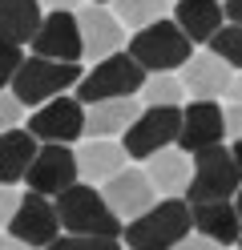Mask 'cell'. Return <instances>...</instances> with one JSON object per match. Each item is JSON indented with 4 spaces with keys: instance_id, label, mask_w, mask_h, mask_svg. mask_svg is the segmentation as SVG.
Listing matches in <instances>:
<instances>
[{
    "instance_id": "cell-1",
    "label": "cell",
    "mask_w": 242,
    "mask_h": 250,
    "mask_svg": "<svg viewBox=\"0 0 242 250\" xmlns=\"http://www.w3.org/2000/svg\"><path fill=\"white\" fill-rule=\"evenodd\" d=\"M186 234H194V206L186 198H157L154 210L125 222L121 238L129 250H174Z\"/></svg>"
},
{
    "instance_id": "cell-2",
    "label": "cell",
    "mask_w": 242,
    "mask_h": 250,
    "mask_svg": "<svg viewBox=\"0 0 242 250\" xmlns=\"http://www.w3.org/2000/svg\"><path fill=\"white\" fill-rule=\"evenodd\" d=\"M57 202V218H61V230L65 234H93V238H121L125 222L109 210V202L101 194V186H89V182H77L69 186Z\"/></svg>"
},
{
    "instance_id": "cell-3",
    "label": "cell",
    "mask_w": 242,
    "mask_h": 250,
    "mask_svg": "<svg viewBox=\"0 0 242 250\" xmlns=\"http://www.w3.org/2000/svg\"><path fill=\"white\" fill-rule=\"evenodd\" d=\"M125 53L145 73H182V65L194 57V41L177 28L174 17H166V21H157L150 28H141V33H129Z\"/></svg>"
},
{
    "instance_id": "cell-4",
    "label": "cell",
    "mask_w": 242,
    "mask_h": 250,
    "mask_svg": "<svg viewBox=\"0 0 242 250\" xmlns=\"http://www.w3.org/2000/svg\"><path fill=\"white\" fill-rule=\"evenodd\" d=\"M194 158V178H190V190L186 202L190 206H206V202H230L242 190V169L234 162V149L226 146H210L190 153Z\"/></svg>"
},
{
    "instance_id": "cell-5",
    "label": "cell",
    "mask_w": 242,
    "mask_h": 250,
    "mask_svg": "<svg viewBox=\"0 0 242 250\" xmlns=\"http://www.w3.org/2000/svg\"><path fill=\"white\" fill-rule=\"evenodd\" d=\"M145 77H150V73H145L129 53H113V57H105V61H97V65L81 77L77 97L85 101V105L121 101V97H141Z\"/></svg>"
},
{
    "instance_id": "cell-6",
    "label": "cell",
    "mask_w": 242,
    "mask_h": 250,
    "mask_svg": "<svg viewBox=\"0 0 242 250\" xmlns=\"http://www.w3.org/2000/svg\"><path fill=\"white\" fill-rule=\"evenodd\" d=\"M81 65H65V61H48V57H24L21 73L12 77V93L21 97L24 109H41L44 101L61 97L65 89L81 85Z\"/></svg>"
},
{
    "instance_id": "cell-7",
    "label": "cell",
    "mask_w": 242,
    "mask_h": 250,
    "mask_svg": "<svg viewBox=\"0 0 242 250\" xmlns=\"http://www.w3.org/2000/svg\"><path fill=\"white\" fill-rule=\"evenodd\" d=\"M177 133H182V105H145L141 117L125 129L121 146L129 153V162H150L154 153L170 149L177 142Z\"/></svg>"
},
{
    "instance_id": "cell-8",
    "label": "cell",
    "mask_w": 242,
    "mask_h": 250,
    "mask_svg": "<svg viewBox=\"0 0 242 250\" xmlns=\"http://www.w3.org/2000/svg\"><path fill=\"white\" fill-rule=\"evenodd\" d=\"M85 113H89V105L81 97L61 93V97L44 101L41 109H32L24 129L37 137L41 146H73V142L85 137Z\"/></svg>"
},
{
    "instance_id": "cell-9",
    "label": "cell",
    "mask_w": 242,
    "mask_h": 250,
    "mask_svg": "<svg viewBox=\"0 0 242 250\" xmlns=\"http://www.w3.org/2000/svg\"><path fill=\"white\" fill-rule=\"evenodd\" d=\"M8 234L16 242H24L32 250H44L61 238V218H57V202L44 198V194H32L24 190L21 206H16L12 222H8Z\"/></svg>"
},
{
    "instance_id": "cell-10",
    "label": "cell",
    "mask_w": 242,
    "mask_h": 250,
    "mask_svg": "<svg viewBox=\"0 0 242 250\" xmlns=\"http://www.w3.org/2000/svg\"><path fill=\"white\" fill-rule=\"evenodd\" d=\"M77 182H81V174H77V149L73 146H41L37 162L28 166V178H24L28 190L44 194V198H61Z\"/></svg>"
},
{
    "instance_id": "cell-11",
    "label": "cell",
    "mask_w": 242,
    "mask_h": 250,
    "mask_svg": "<svg viewBox=\"0 0 242 250\" xmlns=\"http://www.w3.org/2000/svg\"><path fill=\"white\" fill-rule=\"evenodd\" d=\"M28 49H32V57L81 65V61H85V41H81L77 12H44V24H41V33L32 37Z\"/></svg>"
},
{
    "instance_id": "cell-12",
    "label": "cell",
    "mask_w": 242,
    "mask_h": 250,
    "mask_svg": "<svg viewBox=\"0 0 242 250\" xmlns=\"http://www.w3.org/2000/svg\"><path fill=\"white\" fill-rule=\"evenodd\" d=\"M101 194H105L109 210L117 214L121 222H133V218H141L145 210L157 206V190H154V182H150V174H145L141 166H125L121 174H113L101 186Z\"/></svg>"
},
{
    "instance_id": "cell-13",
    "label": "cell",
    "mask_w": 242,
    "mask_h": 250,
    "mask_svg": "<svg viewBox=\"0 0 242 250\" xmlns=\"http://www.w3.org/2000/svg\"><path fill=\"white\" fill-rule=\"evenodd\" d=\"M77 21H81V41H85V57L93 61H105L113 53H125V44H129V28L113 17V8L109 4H85L77 12Z\"/></svg>"
},
{
    "instance_id": "cell-14",
    "label": "cell",
    "mask_w": 242,
    "mask_h": 250,
    "mask_svg": "<svg viewBox=\"0 0 242 250\" xmlns=\"http://www.w3.org/2000/svg\"><path fill=\"white\" fill-rule=\"evenodd\" d=\"M177 77H182L186 97H194V101H218V97H226L230 85H234V69L226 65L218 53H210V49L194 53L186 65H182Z\"/></svg>"
},
{
    "instance_id": "cell-15",
    "label": "cell",
    "mask_w": 242,
    "mask_h": 250,
    "mask_svg": "<svg viewBox=\"0 0 242 250\" xmlns=\"http://www.w3.org/2000/svg\"><path fill=\"white\" fill-rule=\"evenodd\" d=\"M226 137V109L218 101H190L182 109V133H177V149L198 153L210 146H222Z\"/></svg>"
},
{
    "instance_id": "cell-16",
    "label": "cell",
    "mask_w": 242,
    "mask_h": 250,
    "mask_svg": "<svg viewBox=\"0 0 242 250\" xmlns=\"http://www.w3.org/2000/svg\"><path fill=\"white\" fill-rule=\"evenodd\" d=\"M125 166H129V153H125L121 142H113V137H85V142L77 146V174L89 186H105L113 174H121Z\"/></svg>"
},
{
    "instance_id": "cell-17",
    "label": "cell",
    "mask_w": 242,
    "mask_h": 250,
    "mask_svg": "<svg viewBox=\"0 0 242 250\" xmlns=\"http://www.w3.org/2000/svg\"><path fill=\"white\" fill-rule=\"evenodd\" d=\"M145 174H150L157 198H186L190 190V178H194V158L186 149H161L145 162Z\"/></svg>"
},
{
    "instance_id": "cell-18",
    "label": "cell",
    "mask_w": 242,
    "mask_h": 250,
    "mask_svg": "<svg viewBox=\"0 0 242 250\" xmlns=\"http://www.w3.org/2000/svg\"><path fill=\"white\" fill-rule=\"evenodd\" d=\"M141 109H145V105H141L137 97L89 105V113H85V137H113V142H121L125 129L141 117Z\"/></svg>"
},
{
    "instance_id": "cell-19",
    "label": "cell",
    "mask_w": 242,
    "mask_h": 250,
    "mask_svg": "<svg viewBox=\"0 0 242 250\" xmlns=\"http://www.w3.org/2000/svg\"><path fill=\"white\" fill-rule=\"evenodd\" d=\"M174 21L194 44H210L226 24V8L222 0H174Z\"/></svg>"
},
{
    "instance_id": "cell-20",
    "label": "cell",
    "mask_w": 242,
    "mask_h": 250,
    "mask_svg": "<svg viewBox=\"0 0 242 250\" xmlns=\"http://www.w3.org/2000/svg\"><path fill=\"white\" fill-rule=\"evenodd\" d=\"M194 230L214 246H238L242 242V218L234 202H206L194 206Z\"/></svg>"
},
{
    "instance_id": "cell-21",
    "label": "cell",
    "mask_w": 242,
    "mask_h": 250,
    "mask_svg": "<svg viewBox=\"0 0 242 250\" xmlns=\"http://www.w3.org/2000/svg\"><path fill=\"white\" fill-rule=\"evenodd\" d=\"M37 149H41V142L24 129V125H21V129L0 133V186L24 182L28 178V166L37 162Z\"/></svg>"
},
{
    "instance_id": "cell-22",
    "label": "cell",
    "mask_w": 242,
    "mask_h": 250,
    "mask_svg": "<svg viewBox=\"0 0 242 250\" xmlns=\"http://www.w3.org/2000/svg\"><path fill=\"white\" fill-rule=\"evenodd\" d=\"M44 24L41 0H0V41L8 44H32V37Z\"/></svg>"
},
{
    "instance_id": "cell-23",
    "label": "cell",
    "mask_w": 242,
    "mask_h": 250,
    "mask_svg": "<svg viewBox=\"0 0 242 250\" xmlns=\"http://www.w3.org/2000/svg\"><path fill=\"white\" fill-rule=\"evenodd\" d=\"M113 17H117L125 28H133V33H141V28H150L157 21L170 17L174 0H113Z\"/></svg>"
},
{
    "instance_id": "cell-24",
    "label": "cell",
    "mask_w": 242,
    "mask_h": 250,
    "mask_svg": "<svg viewBox=\"0 0 242 250\" xmlns=\"http://www.w3.org/2000/svg\"><path fill=\"white\" fill-rule=\"evenodd\" d=\"M186 89L177 73H150L141 85V105H182Z\"/></svg>"
},
{
    "instance_id": "cell-25",
    "label": "cell",
    "mask_w": 242,
    "mask_h": 250,
    "mask_svg": "<svg viewBox=\"0 0 242 250\" xmlns=\"http://www.w3.org/2000/svg\"><path fill=\"white\" fill-rule=\"evenodd\" d=\"M206 49H210V53H218L230 69L242 73V24H230V21H226L218 33H214V41L206 44Z\"/></svg>"
},
{
    "instance_id": "cell-26",
    "label": "cell",
    "mask_w": 242,
    "mask_h": 250,
    "mask_svg": "<svg viewBox=\"0 0 242 250\" xmlns=\"http://www.w3.org/2000/svg\"><path fill=\"white\" fill-rule=\"evenodd\" d=\"M44 250H121V242L117 238H93V234H61Z\"/></svg>"
},
{
    "instance_id": "cell-27",
    "label": "cell",
    "mask_w": 242,
    "mask_h": 250,
    "mask_svg": "<svg viewBox=\"0 0 242 250\" xmlns=\"http://www.w3.org/2000/svg\"><path fill=\"white\" fill-rule=\"evenodd\" d=\"M24 65V53H21V44H8V41H0V89H8L12 85V77L21 73Z\"/></svg>"
},
{
    "instance_id": "cell-28",
    "label": "cell",
    "mask_w": 242,
    "mask_h": 250,
    "mask_svg": "<svg viewBox=\"0 0 242 250\" xmlns=\"http://www.w3.org/2000/svg\"><path fill=\"white\" fill-rule=\"evenodd\" d=\"M21 121H28V117H24L21 97H16V93H0V133L21 129Z\"/></svg>"
},
{
    "instance_id": "cell-29",
    "label": "cell",
    "mask_w": 242,
    "mask_h": 250,
    "mask_svg": "<svg viewBox=\"0 0 242 250\" xmlns=\"http://www.w3.org/2000/svg\"><path fill=\"white\" fill-rule=\"evenodd\" d=\"M21 186H0V230H8V222H12V214H16V206H21Z\"/></svg>"
},
{
    "instance_id": "cell-30",
    "label": "cell",
    "mask_w": 242,
    "mask_h": 250,
    "mask_svg": "<svg viewBox=\"0 0 242 250\" xmlns=\"http://www.w3.org/2000/svg\"><path fill=\"white\" fill-rule=\"evenodd\" d=\"M226 137H230V142H242V101H234L226 109Z\"/></svg>"
},
{
    "instance_id": "cell-31",
    "label": "cell",
    "mask_w": 242,
    "mask_h": 250,
    "mask_svg": "<svg viewBox=\"0 0 242 250\" xmlns=\"http://www.w3.org/2000/svg\"><path fill=\"white\" fill-rule=\"evenodd\" d=\"M174 250H222V246H214V242H210V238H202V234L194 230V234H186V238L177 242Z\"/></svg>"
},
{
    "instance_id": "cell-32",
    "label": "cell",
    "mask_w": 242,
    "mask_h": 250,
    "mask_svg": "<svg viewBox=\"0 0 242 250\" xmlns=\"http://www.w3.org/2000/svg\"><path fill=\"white\" fill-rule=\"evenodd\" d=\"M41 8L44 12H81L85 4H81V0H41Z\"/></svg>"
},
{
    "instance_id": "cell-33",
    "label": "cell",
    "mask_w": 242,
    "mask_h": 250,
    "mask_svg": "<svg viewBox=\"0 0 242 250\" xmlns=\"http://www.w3.org/2000/svg\"><path fill=\"white\" fill-rule=\"evenodd\" d=\"M226 21H230V24H242V0H226Z\"/></svg>"
},
{
    "instance_id": "cell-34",
    "label": "cell",
    "mask_w": 242,
    "mask_h": 250,
    "mask_svg": "<svg viewBox=\"0 0 242 250\" xmlns=\"http://www.w3.org/2000/svg\"><path fill=\"white\" fill-rule=\"evenodd\" d=\"M0 250H32V246H24V242H16L8 230H0Z\"/></svg>"
},
{
    "instance_id": "cell-35",
    "label": "cell",
    "mask_w": 242,
    "mask_h": 250,
    "mask_svg": "<svg viewBox=\"0 0 242 250\" xmlns=\"http://www.w3.org/2000/svg\"><path fill=\"white\" fill-rule=\"evenodd\" d=\"M226 97H230V101H242V73H234V85H230Z\"/></svg>"
},
{
    "instance_id": "cell-36",
    "label": "cell",
    "mask_w": 242,
    "mask_h": 250,
    "mask_svg": "<svg viewBox=\"0 0 242 250\" xmlns=\"http://www.w3.org/2000/svg\"><path fill=\"white\" fill-rule=\"evenodd\" d=\"M230 149H234V162H238V169H242V142H234Z\"/></svg>"
},
{
    "instance_id": "cell-37",
    "label": "cell",
    "mask_w": 242,
    "mask_h": 250,
    "mask_svg": "<svg viewBox=\"0 0 242 250\" xmlns=\"http://www.w3.org/2000/svg\"><path fill=\"white\" fill-rule=\"evenodd\" d=\"M234 206H238V218H242V190H238V202H234Z\"/></svg>"
},
{
    "instance_id": "cell-38",
    "label": "cell",
    "mask_w": 242,
    "mask_h": 250,
    "mask_svg": "<svg viewBox=\"0 0 242 250\" xmlns=\"http://www.w3.org/2000/svg\"><path fill=\"white\" fill-rule=\"evenodd\" d=\"M89 4H113V0H89Z\"/></svg>"
},
{
    "instance_id": "cell-39",
    "label": "cell",
    "mask_w": 242,
    "mask_h": 250,
    "mask_svg": "<svg viewBox=\"0 0 242 250\" xmlns=\"http://www.w3.org/2000/svg\"><path fill=\"white\" fill-rule=\"evenodd\" d=\"M238 250H242V242H238Z\"/></svg>"
},
{
    "instance_id": "cell-40",
    "label": "cell",
    "mask_w": 242,
    "mask_h": 250,
    "mask_svg": "<svg viewBox=\"0 0 242 250\" xmlns=\"http://www.w3.org/2000/svg\"><path fill=\"white\" fill-rule=\"evenodd\" d=\"M222 4H226V0H222Z\"/></svg>"
}]
</instances>
